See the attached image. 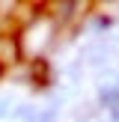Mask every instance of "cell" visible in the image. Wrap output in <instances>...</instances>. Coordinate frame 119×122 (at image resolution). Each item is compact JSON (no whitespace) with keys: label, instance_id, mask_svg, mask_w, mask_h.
I'll use <instances>...</instances> for the list:
<instances>
[{"label":"cell","instance_id":"cell-2","mask_svg":"<svg viewBox=\"0 0 119 122\" xmlns=\"http://www.w3.org/2000/svg\"><path fill=\"white\" fill-rule=\"evenodd\" d=\"M21 57V48H18L15 36H0V66H9Z\"/></svg>","mask_w":119,"mask_h":122},{"label":"cell","instance_id":"cell-1","mask_svg":"<svg viewBox=\"0 0 119 122\" xmlns=\"http://www.w3.org/2000/svg\"><path fill=\"white\" fill-rule=\"evenodd\" d=\"M54 30H57L54 18L36 15L33 21H30V27L24 30V39H21V45H18V48H21V51H27V54H42V51H45V45L51 42Z\"/></svg>","mask_w":119,"mask_h":122},{"label":"cell","instance_id":"cell-4","mask_svg":"<svg viewBox=\"0 0 119 122\" xmlns=\"http://www.w3.org/2000/svg\"><path fill=\"white\" fill-rule=\"evenodd\" d=\"M12 113V98L9 95H0V119H6Z\"/></svg>","mask_w":119,"mask_h":122},{"label":"cell","instance_id":"cell-3","mask_svg":"<svg viewBox=\"0 0 119 122\" xmlns=\"http://www.w3.org/2000/svg\"><path fill=\"white\" fill-rule=\"evenodd\" d=\"M101 101H104L110 110H119V81L104 83V86H101Z\"/></svg>","mask_w":119,"mask_h":122}]
</instances>
